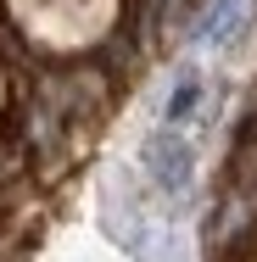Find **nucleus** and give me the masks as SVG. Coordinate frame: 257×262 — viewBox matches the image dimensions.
<instances>
[{"label": "nucleus", "mask_w": 257, "mask_h": 262, "mask_svg": "<svg viewBox=\"0 0 257 262\" xmlns=\"http://www.w3.org/2000/svg\"><path fill=\"white\" fill-rule=\"evenodd\" d=\"M140 162H146V179H151L156 195H168V201H185L190 195V184H196V145L185 140V128L162 123L156 134H146Z\"/></svg>", "instance_id": "f257e3e1"}, {"label": "nucleus", "mask_w": 257, "mask_h": 262, "mask_svg": "<svg viewBox=\"0 0 257 262\" xmlns=\"http://www.w3.org/2000/svg\"><path fill=\"white\" fill-rule=\"evenodd\" d=\"M246 17H252V0H212L202 11V23H196V39L202 45H229L246 28Z\"/></svg>", "instance_id": "f03ea898"}, {"label": "nucleus", "mask_w": 257, "mask_h": 262, "mask_svg": "<svg viewBox=\"0 0 257 262\" xmlns=\"http://www.w3.org/2000/svg\"><path fill=\"white\" fill-rule=\"evenodd\" d=\"M202 95H207L202 67H179V78H173V90H168V106H162V123L185 128V123H190V117L202 112Z\"/></svg>", "instance_id": "7ed1b4c3"}]
</instances>
